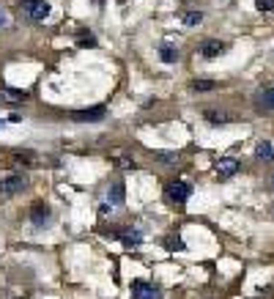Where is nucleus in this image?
I'll list each match as a JSON object with an SVG mask.
<instances>
[{
    "label": "nucleus",
    "instance_id": "obj_24",
    "mask_svg": "<svg viewBox=\"0 0 274 299\" xmlns=\"http://www.w3.org/2000/svg\"><path fill=\"white\" fill-rule=\"evenodd\" d=\"M271 187H274V176H271Z\"/></svg>",
    "mask_w": 274,
    "mask_h": 299
},
{
    "label": "nucleus",
    "instance_id": "obj_1",
    "mask_svg": "<svg viewBox=\"0 0 274 299\" xmlns=\"http://www.w3.org/2000/svg\"><path fill=\"white\" fill-rule=\"evenodd\" d=\"M20 9H22V14H25L28 20L42 22V20H47V17H50L52 6L47 3V0H22V3H20Z\"/></svg>",
    "mask_w": 274,
    "mask_h": 299
},
{
    "label": "nucleus",
    "instance_id": "obj_8",
    "mask_svg": "<svg viewBox=\"0 0 274 299\" xmlns=\"http://www.w3.org/2000/svg\"><path fill=\"white\" fill-rule=\"evenodd\" d=\"M200 52H203V58H219L225 52V42H219V39H206V42L200 44Z\"/></svg>",
    "mask_w": 274,
    "mask_h": 299
},
{
    "label": "nucleus",
    "instance_id": "obj_3",
    "mask_svg": "<svg viewBox=\"0 0 274 299\" xmlns=\"http://www.w3.org/2000/svg\"><path fill=\"white\" fill-rule=\"evenodd\" d=\"M104 115H107V110L99 104V107H88V110H74L72 121H77V124H96V121H102Z\"/></svg>",
    "mask_w": 274,
    "mask_h": 299
},
{
    "label": "nucleus",
    "instance_id": "obj_13",
    "mask_svg": "<svg viewBox=\"0 0 274 299\" xmlns=\"http://www.w3.org/2000/svg\"><path fill=\"white\" fill-rule=\"evenodd\" d=\"M25 93L22 91H3L0 93V102H6V104H17V102H25Z\"/></svg>",
    "mask_w": 274,
    "mask_h": 299
},
{
    "label": "nucleus",
    "instance_id": "obj_5",
    "mask_svg": "<svg viewBox=\"0 0 274 299\" xmlns=\"http://www.w3.org/2000/svg\"><path fill=\"white\" fill-rule=\"evenodd\" d=\"M25 176L22 173H11V176H6L3 179V184H0V192H3V195H17V192H22L25 190Z\"/></svg>",
    "mask_w": 274,
    "mask_h": 299
},
{
    "label": "nucleus",
    "instance_id": "obj_11",
    "mask_svg": "<svg viewBox=\"0 0 274 299\" xmlns=\"http://www.w3.org/2000/svg\"><path fill=\"white\" fill-rule=\"evenodd\" d=\"M258 107L260 110H274V88H263L258 93Z\"/></svg>",
    "mask_w": 274,
    "mask_h": 299
},
{
    "label": "nucleus",
    "instance_id": "obj_21",
    "mask_svg": "<svg viewBox=\"0 0 274 299\" xmlns=\"http://www.w3.org/2000/svg\"><path fill=\"white\" fill-rule=\"evenodd\" d=\"M255 6L260 11H274V0H255Z\"/></svg>",
    "mask_w": 274,
    "mask_h": 299
},
{
    "label": "nucleus",
    "instance_id": "obj_23",
    "mask_svg": "<svg viewBox=\"0 0 274 299\" xmlns=\"http://www.w3.org/2000/svg\"><path fill=\"white\" fill-rule=\"evenodd\" d=\"M0 25H6V11L0 9Z\"/></svg>",
    "mask_w": 274,
    "mask_h": 299
},
{
    "label": "nucleus",
    "instance_id": "obj_7",
    "mask_svg": "<svg viewBox=\"0 0 274 299\" xmlns=\"http://www.w3.org/2000/svg\"><path fill=\"white\" fill-rule=\"evenodd\" d=\"M238 168H241V162L233 160V157H222V160L217 162V176L219 179H230V176L238 173Z\"/></svg>",
    "mask_w": 274,
    "mask_h": 299
},
{
    "label": "nucleus",
    "instance_id": "obj_10",
    "mask_svg": "<svg viewBox=\"0 0 274 299\" xmlns=\"http://www.w3.org/2000/svg\"><path fill=\"white\" fill-rule=\"evenodd\" d=\"M255 157H258V160H263V162H271L274 160V148H271L269 140H260V143L255 145Z\"/></svg>",
    "mask_w": 274,
    "mask_h": 299
},
{
    "label": "nucleus",
    "instance_id": "obj_9",
    "mask_svg": "<svg viewBox=\"0 0 274 299\" xmlns=\"http://www.w3.org/2000/svg\"><path fill=\"white\" fill-rule=\"evenodd\" d=\"M107 198H110V203L121 206V203H124V198H126V187H124V181H115V184H110Z\"/></svg>",
    "mask_w": 274,
    "mask_h": 299
},
{
    "label": "nucleus",
    "instance_id": "obj_22",
    "mask_svg": "<svg viewBox=\"0 0 274 299\" xmlns=\"http://www.w3.org/2000/svg\"><path fill=\"white\" fill-rule=\"evenodd\" d=\"M80 44H96V42H93V36L88 33V36H80Z\"/></svg>",
    "mask_w": 274,
    "mask_h": 299
},
{
    "label": "nucleus",
    "instance_id": "obj_12",
    "mask_svg": "<svg viewBox=\"0 0 274 299\" xmlns=\"http://www.w3.org/2000/svg\"><path fill=\"white\" fill-rule=\"evenodd\" d=\"M121 242H124L126 247H137V244L143 242V236H140V231H132V228H126V231H121Z\"/></svg>",
    "mask_w": 274,
    "mask_h": 299
},
{
    "label": "nucleus",
    "instance_id": "obj_16",
    "mask_svg": "<svg viewBox=\"0 0 274 299\" xmlns=\"http://www.w3.org/2000/svg\"><path fill=\"white\" fill-rule=\"evenodd\" d=\"M165 247L173 250V253H178V250H186V244H184L181 236H167V239H165Z\"/></svg>",
    "mask_w": 274,
    "mask_h": 299
},
{
    "label": "nucleus",
    "instance_id": "obj_2",
    "mask_svg": "<svg viewBox=\"0 0 274 299\" xmlns=\"http://www.w3.org/2000/svg\"><path fill=\"white\" fill-rule=\"evenodd\" d=\"M165 192L173 203H186L192 195V184H186V181H167Z\"/></svg>",
    "mask_w": 274,
    "mask_h": 299
},
{
    "label": "nucleus",
    "instance_id": "obj_6",
    "mask_svg": "<svg viewBox=\"0 0 274 299\" xmlns=\"http://www.w3.org/2000/svg\"><path fill=\"white\" fill-rule=\"evenodd\" d=\"M50 220H52V209L47 206V203H42V201L33 203V206H31V222H33V225L44 228Z\"/></svg>",
    "mask_w": 274,
    "mask_h": 299
},
{
    "label": "nucleus",
    "instance_id": "obj_17",
    "mask_svg": "<svg viewBox=\"0 0 274 299\" xmlns=\"http://www.w3.org/2000/svg\"><path fill=\"white\" fill-rule=\"evenodd\" d=\"M203 115H206L208 124H228V115H225V113H217V110H206Z\"/></svg>",
    "mask_w": 274,
    "mask_h": 299
},
{
    "label": "nucleus",
    "instance_id": "obj_18",
    "mask_svg": "<svg viewBox=\"0 0 274 299\" xmlns=\"http://www.w3.org/2000/svg\"><path fill=\"white\" fill-rule=\"evenodd\" d=\"M156 160L162 165H176V154H170V151H156Z\"/></svg>",
    "mask_w": 274,
    "mask_h": 299
},
{
    "label": "nucleus",
    "instance_id": "obj_14",
    "mask_svg": "<svg viewBox=\"0 0 274 299\" xmlns=\"http://www.w3.org/2000/svg\"><path fill=\"white\" fill-rule=\"evenodd\" d=\"M159 58H162V63H176L178 61V50H176V47H170V44H165L159 50Z\"/></svg>",
    "mask_w": 274,
    "mask_h": 299
},
{
    "label": "nucleus",
    "instance_id": "obj_4",
    "mask_svg": "<svg viewBox=\"0 0 274 299\" xmlns=\"http://www.w3.org/2000/svg\"><path fill=\"white\" fill-rule=\"evenodd\" d=\"M132 299H162V291L156 285L145 283V280H135L132 283Z\"/></svg>",
    "mask_w": 274,
    "mask_h": 299
},
{
    "label": "nucleus",
    "instance_id": "obj_19",
    "mask_svg": "<svg viewBox=\"0 0 274 299\" xmlns=\"http://www.w3.org/2000/svg\"><path fill=\"white\" fill-rule=\"evenodd\" d=\"M192 88H195V91H211L214 83H211V80H195V83H192Z\"/></svg>",
    "mask_w": 274,
    "mask_h": 299
},
{
    "label": "nucleus",
    "instance_id": "obj_15",
    "mask_svg": "<svg viewBox=\"0 0 274 299\" xmlns=\"http://www.w3.org/2000/svg\"><path fill=\"white\" fill-rule=\"evenodd\" d=\"M181 20H184V25H200V22H203V11H184Z\"/></svg>",
    "mask_w": 274,
    "mask_h": 299
},
{
    "label": "nucleus",
    "instance_id": "obj_20",
    "mask_svg": "<svg viewBox=\"0 0 274 299\" xmlns=\"http://www.w3.org/2000/svg\"><path fill=\"white\" fill-rule=\"evenodd\" d=\"M14 160H17V162H20V165H33V162H31V160H36V157H33V154H31V151H22V154H17V157H14Z\"/></svg>",
    "mask_w": 274,
    "mask_h": 299
}]
</instances>
